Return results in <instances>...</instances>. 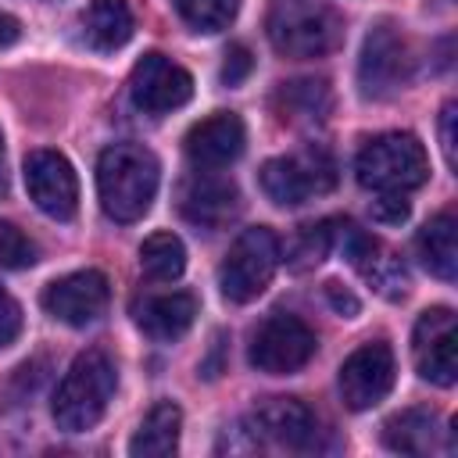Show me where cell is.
Returning a JSON list of instances; mask_svg holds the SVG:
<instances>
[{"label": "cell", "instance_id": "f1b7e54d", "mask_svg": "<svg viewBox=\"0 0 458 458\" xmlns=\"http://www.w3.org/2000/svg\"><path fill=\"white\" fill-rule=\"evenodd\" d=\"M408 200L404 193H379V200L372 204V218L376 222H386V225H401L408 218Z\"/></svg>", "mask_w": 458, "mask_h": 458}, {"label": "cell", "instance_id": "ffe728a7", "mask_svg": "<svg viewBox=\"0 0 458 458\" xmlns=\"http://www.w3.org/2000/svg\"><path fill=\"white\" fill-rule=\"evenodd\" d=\"M179 429H182V411H179V404H175V401H157V404L143 415L140 429L132 433L129 454H132V458H168V454H175V447H179Z\"/></svg>", "mask_w": 458, "mask_h": 458}, {"label": "cell", "instance_id": "4fadbf2b", "mask_svg": "<svg viewBox=\"0 0 458 458\" xmlns=\"http://www.w3.org/2000/svg\"><path fill=\"white\" fill-rule=\"evenodd\" d=\"M247 429L254 440L290 447V451H315L318 447V419L297 397H268L247 415Z\"/></svg>", "mask_w": 458, "mask_h": 458}, {"label": "cell", "instance_id": "2e32d148", "mask_svg": "<svg viewBox=\"0 0 458 458\" xmlns=\"http://www.w3.org/2000/svg\"><path fill=\"white\" fill-rule=\"evenodd\" d=\"M243 143H247V129H243L240 114H233V111H215V114L193 122L182 140L186 157L208 172L233 165L243 154Z\"/></svg>", "mask_w": 458, "mask_h": 458}, {"label": "cell", "instance_id": "277c9868", "mask_svg": "<svg viewBox=\"0 0 458 458\" xmlns=\"http://www.w3.org/2000/svg\"><path fill=\"white\" fill-rule=\"evenodd\" d=\"M354 175L372 193H411L429 179V157L419 136L379 132L361 147Z\"/></svg>", "mask_w": 458, "mask_h": 458}, {"label": "cell", "instance_id": "ba28073f", "mask_svg": "<svg viewBox=\"0 0 458 458\" xmlns=\"http://www.w3.org/2000/svg\"><path fill=\"white\" fill-rule=\"evenodd\" d=\"M411 79V50L408 39L401 36V29L394 21H376L361 43V57H358V86L361 97L369 100H383L397 89H404Z\"/></svg>", "mask_w": 458, "mask_h": 458}, {"label": "cell", "instance_id": "603a6c76", "mask_svg": "<svg viewBox=\"0 0 458 458\" xmlns=\"http://www.w3.org/2000/svg\"><path fill=\"white\" fill-rule=\"evenodd\" d=\"M283 100V114L290 118H326L329 111V86L322 79H297V82H283L279 89Z\"/></svg>", "mask_w": 458, "mask_h": 458}, {"label": "cell", "instance_id": "44dd1931", "mask_svg": "<svg viewBox=\"0 0 458 458\" xmlns=\"http://www.w3.org/2000/svg\"><path fill=\"white\" fill-rule=\"evenodd\" d=\"M82 36L97 50H118L132 36V11L125 0H89L82 11Z\"/></svg>", "mask_w": 458, "mask_h": 458}, {"label": "cell", "instance_id": "d4e9b609", "mask_svg": "<svg viewBox=\"0 0 458 458\" xmlns=\"http://www.w3.org/2000/svg\"><path fill=\"white\" fill-rule=\"evenodd\" d=\"M333 247V222H318V225H304L290 247V265L293 268H311L318 265Z\"/></svg>", "mask_w": 458, "mask_h": 458}, {"label": "cell", "instance_id": "30bf717a", "mask_svg": "<svg viewBox=\"0 0 458 458\" xmlns=\"http://www.w3.org/2000/svg\"><path fill=\"white\" fill-rule=\"evenodd\" d=\"M394 376H397V361H394L390 344L369 340V344H361L358 351H351L344 358V365H340V397L351 411H365L394 390Z\"/></svg>", "mask_w": 458, "mask_h": 458}, {"label": "cell", "instance_id": "5bb4252c", "mask_svg": "<svg viewBox=\"0 0 458 458\" xmlns=\"http://www.w3.org/2000/svg\"><path fill=\"white\" fill-rule=\"evenodd\" d=\"M43 308L47 315H54L64 326H89L104 315L107 301H111V286L107 276L97 268H82V272H68L61 279H54L43 290Z\"/></svg>", "mask_w": 458, "mask_h": 458}, {"label": "cell", "instance_id": "e0dca14e", "mask_svg": "<svg viewBox=\"0 0 458 458\" xmlns=\"http://www.w3.org/2000/svg\"><path fill=\"white\" fill-rule=\"evenodd\" d=\"M197 318V297L193 293H154L136 308V322L154 340H179Z\"/></svg>", "mask_w": 458, "mask_h": 458}, {"label": "cell", "instance_id": "6da1fadb", "mask_svg": "<svg viewBox=\"0 0 458 458\" xmlns=\"http://www.w3.org/2000/svg\"><path fill=\"white\" fill-rule=\"evenodd\" d=\"M157 157L140 143H111L97 157L100 208L114 222H140L157 193Z\"/></svg>", "mask_w": 458, "mask_h": 458}, {"label": "cell", "instance_id": "3957f363", "mask_svg": "<svg viewBox=\"0 0 458 458\" xmlns=\"http://www.w3.org/2000/svg\"><path fill=\"white\" fill-rule=\"evenodd\" d=\"M268 43L276 54L304 61V57H322L340 47L344 39V21L329 4L318 0H272L268 18Z\"/></svg>", "mask_w": 458, "mask_h": 458}, {"label": "cell", "instance_id": "4316f807", "mask_svg": "<svg viewBox=\"0 0 458 458\" xmlns=\"http://www.w3.org/2000/svg\"><path fill=\"white\" fill-rule=\"evenodd\" d=\"M250 68H254V57H250V50L243 47V43H233L229 50H225V61H222V82L225 86H240L247 75H250Z\"/></svg>", "mask_w": 458, "mask_h": 458}, {"label": "cell", "instance_id": "7402d4cb", "mask_svg": "<svg viewBox=\"0 0 458 458\" xmlns=\"http://www.w3.org/2000/svg\"><path fill=\"white\" fill-rule=\"evenodd\" d=\"M186 268V247L175 233H150L140 243V272L154 283H172Z\"/></svg>", "mask_w": 458, "mask_h": 458}, {"label": "cell", "instance_id": "7a4b0ae2", "mask_svg": "<svg viewBox=\"0 0 458 458\" xmlns=\"http://www.w3.org/2000/svg\"><path fill=\"white\" fill-rule=\"evenodd\" d=\"M114 386H118V369L111 361V354L100 351V347L82 351L68 365L64 379L57 383V394H54V404H50L54 422L64 433L93 429L104 419V411L114 397Z\"/></svg>", "mask_w": 458, "mask_h": 458}, {"label": "cell", "instance_id": "9c48e42d", "mask_svg": "<svg viewBox=\"0 0 458 458\" xmlns=\"http://www.w3.org/2000/svg\"><path fill=\"white\" fill-rule=\"evenodd\" d=\"M411 358L422 379L454 386L458 379V322L451 308H426L411 333Z\"/></svg>", "mask_w": 458, "mask_h": 458}, {"label": "cell", "instance_id": "ac0fdd59", "mask_svg": "<svg viewBox=\"0 0 458 458\" xmlns=\"http://www.w3.org/2000/svg\"><path fill=\"white\" fill-rule=\"evenodd\" d=\"M440 433V415L429 408H404L383 422V444L397 454H433Z\"/></svg>", "mask_w": 458, "mask_h": 458}, {"label": "cell", "instance_id": "5b68a950", "mask_svg": "<svg viewBox=\"0 0 458 458\" xmlns=\"http://www.w3.org/2000/svg\"><path fill=\"white\" fill-rule=\"evenodd\" d=\"M258 182L265 190V197L279 208H297L318 193H329L336 182V165L329 157V150L322 147H304L297 154H283V157H268L258 172Z\"/></svg>", "mask_w": 458, "mask_h": 458}, {"label": "cell", "instance_id": "52a82bcc", "mask_svg": "<svg viewBox=\"0 0 458 458\" xmlns=\"http://www.w3.org/2000/svg\"><path fill=\"white\" fill-rule=\"evenodd\" d=\"M318 351L311 326L290 311H272L250 336V365L265 376H290L301 372Z\"/></svg>", "mask_w": 458, "mask_h": 458}, {"label": "cell", "instance_id": "9a60e30c", "mask_svg": "<svg viewBox=\"0 0 458 458\" xmlns=\"http://www.w3.org/2000/svg\"><path fill=\"white\" fill-rule=\"evenodd\" d=\"M179 211L200 229H222L240 215V190L233 179L204 168L179 186Z\"/></svg>", "mask_w": 458, "mask_h": 458}, {"label": "cell", "instance_id": "8992f818", "mask_svg": "<svg viewBox=\"0 0 458 458\" xmlns=\"http://www.w3.org/2000/svg\"><path fill=\"white\" fill-rule=\"evenodd\" d=\"M276 268H279V240L272 229L254 225L233 240L225 261L218 265V286L229 301L247 304L265 293Z\"/></svg>", "mask_w": 458, "mask_h": 458}, {"label": "cell", "instance_id": "d6986e66", "mask_svg": "<svg viewBox=\"0 0 458 458\" xmlns=\"http://www.w3.org/2000/svg\"><path fill=\"white\" fill-rule=\"evenodd\" d=\"M415 250H419V261L444 283L454 279L458 272V225H454V211H440L433 215L419 236H415Z\"/></svg>", "mask_w": 458, "mask_h": 458}, {"label": "cell", "instance_id": "f546056e", "mask_svg": "<svg viewBox=\"0 0 458 458\" xmlns=\"http://www.w3.org/2000/svg\"><path fill=\"white\" fill-rule=\"evenodd\" d=\"M326 301H329V304H333V311H340L344 318H354V315L361 311L358 297H354L351 290H344L336 279H329V283H326Z\"/></svg>", "mask_w": 458, "mask_h": 458}, {"label": "cell", "instance_id": "8fae6325", "mask_svg": "<svg viewBox=\"0 0 458 458\" xmlns=\"http://www.w3.org/2000/svg\"><path fill=\"white\" fill-rule=\"evenodd\" d=\"M25 190L32 197V204L57 218L68 222L79 211V175L72 168V161L57 150H32L25 157Z\"/></svg>", "mask_w": 458, "mask_h": 458}, {"label": "cell", "instance_id": "484cf974", "mask_svg": "<svg viewBox=\"0 0 458 458\" xmlns=\"http://www.w3.org/2000/svg\"><path fill=\"white\" fill-rule=\"evenodd\" d=\"M36 261V243L11 222H0V268H29Z\"/></svg>", "mask_w": 458, "mask_h": 458}, {"label": "cell", "instance_id": "83f0119b", "mask_svg": "<svg viewBox=\"0 0 458 458\" xmlns=\"http://www.w3.org/2000/svg\"><path fill=\"white\" fill-rule=\"evenodd\" d=\"M21 333V304L0 286V347H11Z\"/></svg>", "mask_w": 458, "mask_h": 458}, {"label": "cell", "instance_id": "1f68e13d", "mask_svg": "<svg viewBox=\"0 0 458 458\" xmlns=\"http://www.w3.org/2000/svg\"><path fill=\"white\" fill-rule=\"evenodd\" d=\"M18 36H21V25H18V18L0 11V47H11Z\"/></svg>", "mask_w": 458, "mask_h": 458}, {"label": "cell", "instance_id": "7c38bea8", "mask_svg": "<svg viewBox=\"0 0 458 458\" xmlns=\"http://www.w3.org/2000/svg\"><path fill=\"white\" fill-rule=\"evenodd\" d=\"M129 97L147 114H168L193 97V79L165 54H143L129 75Z\"/></svg>", "mask_w": 458, "mask_h": 458}, {"label": "cell", "instance_id": "d6a6232c", "mask_svg": "<svg viewBox=\"0 0 458 458\" xmlns=\"http://www.w3.org/2000/svg\"><path fill=\"white\" fill-rule=\"evenodd\" d=\"M0 154H4V132H0Z\"/></svg>", "mask_w": 458, "mask_h": 458}, {"label": "cell", "instance_id": "cb8c5ba5", "mask_svg": "<svg viewBox=\"0 0 458 458\" xmlns=\"http://www.w3.org/2000/svg\"><path fill=\"white\" fill-rule=\"evenodd\" d=\"M172 4L193 32H222L240 11V0H172Z\"/></svg>", "mask_w": 458, "mask_h": 458}, {"label": "cell", "instance_id": "4dcf8cb0", "mask_svg": "<svg viewBox=\"0 0 458 458\" xmlns=\"http://www.w3.org/2000/svg\"><path fill=\"white\" fill-rule=\"evenodd\" d=\"M454 100L451 104H444V111H440V147H444V157H447V165L454 168Z\"/></svg>", "mask_w": 458, "mask_h": 458}]
</instances>
